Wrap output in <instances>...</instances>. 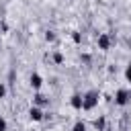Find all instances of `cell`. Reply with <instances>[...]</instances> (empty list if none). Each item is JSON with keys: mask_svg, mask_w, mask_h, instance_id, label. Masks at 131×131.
<instances>
[{"mask_svg": "<svg viewBox=\"0 0 131 131\" xmlns=\"http://www.w3.org/2000/svg\"><path fill=\"white\" fill-rule=\"evenodd\" d=\"M72 39H74V43H82V35L80 33H72Z\"/></svg>", "mask_w": 131, "mask_h": 131, "instance_id": "7c38bea8", "label": "cell"}, {"mask_svg": "<svg viewBox=\"0 0 131 131\" xmlns=\"http://www.w3.org/2000/svg\"><path fill=\"white\" fill-rule=\"evenodd\" d=\"M129 98H131V88H129Z\"/></svg>", "mask_w": 131, "mask_h": 131, "instance_id": "e0dca14e", "label": "cell"}, {"mask_svg": "<svg viewBox=\"0 0 131 131\" xmlns=\"http://www.w3.org/2000/svg\"><path fill=\"white\" fill-rule=\"evenodd\" d=\"M6 127H8L6 119H2V117H0V131H6Z\"/></svg>", "mask_w": 131, "mask_h": 131, "instance_id": "4fadbf2b", "label": "cell"}, {"mask_svg": "<svg viewBox=\"0 0 131 131\" xmlns=\"http://www.w3.org/2000/svg\"><path fill=\"white\" fill-rule=\"evenodd\" d=\"M33 102H35V106H47V104H49V98H47L45 94L37 92V94L33 96Z\"/></svg>", "mask_w": 131, "mask_h": 131, "instance_id": "277c9868", "label": "cell"}, {"mask_svg": "<svg viewBox=\"0 0 131 131\" xmlns=\"http://www.w3.org/2000/svg\"><path fill=\"white\" fill-rule=\"evenodd\" d=\"M129 100H131V98H129V90L119 88V90H117V94H115V102H117L119 106H125Z\"/></svg>", "mask_w": 131, "mask_h": 131, "instance_id": "7a4b0ae2", "label": "cell"}, {"mask_svg": "<svg viewBox=\"0 0 131 131\" xmlns=\"http://www.w3.org/2000/svg\"><path fill=\"white\" fill-rule=\"evenodd\" d=\"M72 131H86V125H84L82 121H76L74 127H72Z\"/></svg>", "mask_w": 131, "mask_h": 131, "instance_id": "9c48e42d", "label": "cell"}, {"mask_svg": "<svg viewBox=\"0 0 131 131\" xmlns=\"http://www.w3.org/2000/svg\"><path fill=\"white\" fill-rule=\"evenodd\" d=\"M45 39H47V41H55V33H53V31H47V33H45Z\"/></svg>", "mask_w": 131, "mask_h": 131, "instance_id": "8fae6325", "label": "cell"}, {"mask_svg": "<svg viewBox=\"0 0 131 131\" xmlns=\"http://www.w3.org/2000/svg\"><path fill=\"white\" fill-rule=\"evenodd\" d=\"M94 127H96L98 131H104V117H100V119H96V121H94Z\"/></svg>", "mask_w": 131, "mask_h": 131, "instance_id": "ba28073f", "label": "cell"}, {"mask_svg": "<svg viewBox=\"0 0 131 131\" xmlns=\"http://www.w3.org/2000/svg\"><path fill=\"white\" fill-rule=\"evenodd\" d=\"M53 61H55V63H63V55H61L59 51H55V53H53Z\"/></svg>", "mask_w": 131, "mask_h": 131, "instance_id": "30bf717a", "label": "cell"}, {"mask_svg": "<svg viewBox=\"0 0 131 131\" xmlns=\"http://www.w3.org/2000/svg\"><path fill=\"white\" fill-rule=\"evenodd\" d=\"M29 117H31V121H43V111L39 106H31L29 108Z\"/></svg>", "mask_w": 131, "mask_h": 131, "instance_id": "5b68a950", "label": "cell"}, {"mask_svg": "<svg viewBox=\"0 0 131 131\" xmlns=\"http://www.w3.org/2000/svg\"><path fill=\"white\" fill-rule=\"evenodd\" d=\"M125 78L131 82V63H129V66H127V70H125Z\"/></svg>", "mask_w": 131, "mask_h": 131, "instance_id": "9a60e30c", "label": "cell"}, {"mask_svg": "<svg viewBox=\"0 0 131 131\" xmlns=\"http://www.w3.org/2000/svg\"><path fill=\"white\" fill-rule=\"evenodd\" d=\"M82 96H84V102H82V108H84V111H92V108L98 104V98H100L98 90H88V92L82 94Z\"/></svg>", "mask_w": 131, "mask_h": 131, "instance_id": "6da1fadb", "label": "cell"}, {"mask_svg": "<svg viewBox=\"0 0 131 131\" xmlns=\"http://www.w3.org/2000/svg\"><path fill=\"white\" fill-rule=\"evenodd\" d=\"M111 43H113V37H111V35H106V33H102V35H98V49H102V51H106V49L111 47Z\"/></svg>", "mask_w": 131, "mask_h": 131, "instance_id": "3957f363", "label": "cell"}, {"mask_svg": "<svg viewBox=\"0 0 131 131\" xmlns=\"http://www.w3.org/2000/svg\"><path fill=\"white\" fill-rule=\"evenodd\" d=\"M82 102H84V96L82 94H72V98H70V104L74 106V108H82Z\"/></svg>", "mask_w": 131, "mask_h": 131, "instance_id": "8992f818", "label": "cell"}, {"mask_svg": "<svg viewBox=\"0 0 131 131\" xmlns=\"http://www.w3.org/2000/svg\"><path fill=\"white\" fill-rule=\"evenodd\" d=\"M4 96H6V86L0 82V98H4Z\"/></svg>", "mask_w": 131, "mask_h": 131, "instance_id": "5bb4252c", "label": "cell"}, {"mask_svg": "<svg viewBox=\"0 0 131 131\" xmlns=\"http://www.w3.org/2000/svg\"><path fill=\"white\" fill-rule=\"evenodd\" d=\"M31 86H33L35 90H39V88L43 86V78H41L39 74H31Z\"/></svg>", "mask_w": 131, "mask_h": 131, "instance_id": "52a82bcc", "label": "cell"}, {"mask_svg": "<svg viewBox=\"0 0 131 131\" xmlns=\"http://www.w3.org/2000/svg\"><path fill=\"white\" fill-rule=\"evenodd\" d=\"M0 35H2V23H0Z\"/></svg>", "mask_w": 131, "mask_h": 131, "instance_id": "2e32d148", "label": "cell"}]
</instances>
